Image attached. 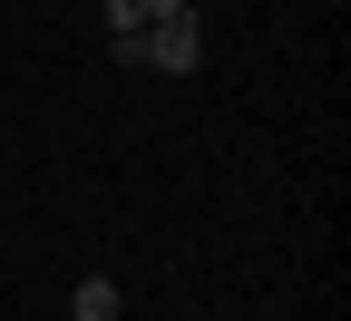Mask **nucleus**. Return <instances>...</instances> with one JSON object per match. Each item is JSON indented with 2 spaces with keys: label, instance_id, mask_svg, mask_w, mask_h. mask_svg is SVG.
I'll return each instance as SVG.
<instances>
[{
  "label": "nucleus",
  "instance_id": "obj_1",
  "mask_svg": "<svg viewBox=\"0 0 351 321\" xmlns=\"http://www.w3.org/2000/svg\"><path fill=\"white\" fill-rule=\"evenodd\" d=\"M195 59H205V29H195V10H176V20H147V39H137V68L195 78Z\"/></svg>",
  "mask_w": 351,
  "mask_h": 321
},
{
  "label": "nucleus",
  "instance_id": "obj_3",
  "mask_svg": "<svg viewBox=\"0 0 351 321\" xmlns=\"http://www.w3.org/2000/svg\"><path fill=\"white\" fill-rule=\"evenodd\" d=\"M98 20H108V49H117V39H137V29H147V10H137V0H98Z\"/></svg>",
  "mask_w": 351,
  "mask_h": 321
},
{
  "label": "nucleus",
  "instance_id": "obj_4",
  "mask_svg": "<svg viewBox=\"0 0 351 321\" xmlns=\"http://www.w3.org/2000/svg\"><path fill=\"white\" fill-rule=\"evenodd\" d=\"M137 10H147V20H176V10H186V0H137Z\"/></svg>",
  "mask_w": 351,
  "mask_h": 321
},
{
  "label": "nucleus",
  "instance_id": "obj_2",
  "mask_svg": "<svg viewBox=\"0 0 351 321\" xmlns=\"http://www.w3.org/2000/svg\"><path fill=\"white\" fill-rule=\"evenodd\" d=\"M69 321H117V283L108 272H88V283L69 292Z\"/></svg>",
  "mask_w": 351,
  "mask_h": 321
}]
</instances>
